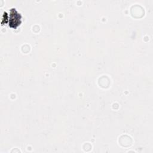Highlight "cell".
<instances>
[{"instance_id":"1","label":"cell","mask_w":153,"mask_h":153,"mask_svg":"<svg viewBox=\"0 0 153 153\" xmlns=\"http://www.w3.org/2000/svg\"><path fill=\"white\" fill-rule=\"evenodd\" d=\"M22 16L18 13L15 8H12L10 10V16L8 17V25L10 27L16 29L21 23Z\"/></svg>"}]
</instances>
